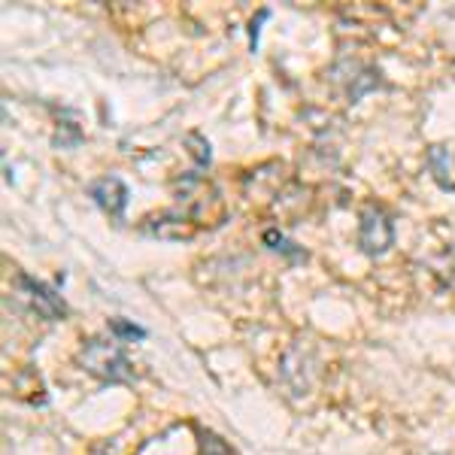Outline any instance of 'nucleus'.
<instances>
[{
  "mask_svg": "<svg viewBox=\"0 0 455 455\" xmlns=\"http://www.w3.org/2000/svg\"><path fill=\"white\" fill-rule=\"evenodd\" d=\"M79 364L83 371H88L92 377H98L107 386H119L134 379V364L124 355L122 340H104V337H88L79 349Z\"/></svg>",
  "mask_w": 455,
  "mask_h": 455,
  "instance_id": "obj_1",
  "label": "nucleus"
},
{
  "mask_svg": "<svg viewBox=\"0 0 455 455\" xmlns=\"http://www.w3.org/2000/svg\"><path fill=\"white\" fill-rule=\"evenodd\" d=\"M395 243V222L383 207H364L358 219V249L371 259L386 255Z\"/></svg>",
  "mask_w": 455,
  "mask_h": 455,
  "instance_id": "obj_2",
  "label": "nucleus"
},
{
  "mask_svg": "<svg viewBox=\"0 0 455 455\" xmlns=\"http://www.w3.org/2000/svg\"><path fill=\"white\" fill-rule=\"evenodd\" d=\"M16 289H19V295L25 298V304L31 307L40 319L58 322V319H64V315H68V304H64V298L58 295L52 285L34 280V276H28V274H19L16 276Z\"/></svg>",
  "mask_w": 455,
  "mask_h": 455,
  "instance_id": "obj_3",
  "label": "nucleus"
},
{
  "mask_svg": "<svg viewBox=\"0 0 455 455\" xmlns=\"http://www.w3.org/2000/svg\"><path fill=\"white\" fill-rule=\"evenodd\" d=\"M88 197H92V201L98 204L116 225L124 222V210H128L131 192L119 176H100V180H92L88 182Z\"/></svg>",
  "mask_w": 455,
  "mask_h": 455,
  "instance_id": "obj_4",
  "label": "nucleus"
},
{
  "mask_svg": "<svg viewBox=\"0 0 455 455\" xmlns=\"http://www.w3.org/2000/svg\"><path fill=\"white\" fill-rule=\"evenodd\" d=\"M425 167H428L431 180L437 182V188L455 195V143L452 140L428 146V152H425Z\"/></svg>",
  "mask_w": 455,
  "mask_h": 455,
  "instance_id": "obj_5",
  "label": "nucleus"
},
{
  "mask_svg": "<svg viewBox=\"0 0 455 455\" xmlns=\"http://www.w3.org/2000/svg\"><path fill=\"white\" fill-rule=\"evenodd\" d=\"M264 243H267L274 252H283V255H289L291 261H304L307 259V252L300 249L298 243H291L285 234H280V231H264Z\"/></svg>",
  "mask_w": 455,
  "mask_h": 455,
  "instance_id": "obj_6",
  "label": "nucleus"
},
{
  "mask_svg": "<svg viewBox=\"0 0 455 455\" xmlns=\"http://www.w3.org/2000/svg\"><path fill=\"white\" fill-rule=\"evenodd\" d=\"M109 334L116 337V340H143L146 337V328L134 325V322H124V319H109Z\"/></svg>",
  "mask_w": 455,
  "mask_h": 455,
  "instance_id": "obj_7",
  "label": "nucleus"
},
{
  "mask_svg": "<svg viewBox=\"0 0 455 455\" xmlns=\"http://www.w3.org/2000/svg\"><path fill=\"white\" fill-rule=\"evenodd\" d=\"M201 455H234V450L225 443L222 437L212 435V431H204L201 435Z\"/></svg>",
  "mask_w": 455,
  "mask_h": 455,
  "instance_id": "obj_8",
  "label": "nucleus"
},
{
  "mask_svg": "<svg viewBox=\"0 0 455 455\" xmlns=\"http://www.w3.org/2000/svg\"><path fill=\"white\" fill-rule=\"evenodd\" d=\"M267 16H270V12H267V10H261V12H259V21H264ZM252 46H259V25H255V21H252Z\"/></svg>",
  "mask_w": 455,
  "mask_h": 455,
  "instance_id": "obj_9",
  "label": "nucleus"
}]
</instances>
